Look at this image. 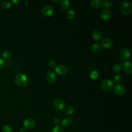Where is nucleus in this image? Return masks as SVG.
I'll use <instances>...</instances> for the list:
<instances>
[{
    "label": "nucleus",
    "mask_w": 132,
    "mask_h": 132,
    "mask_svg": "<svg viewBox=\"0 0 132 132\" xmlns=\"http://www.w3.org/2000/svg\"><path fill=\"white\" fill-rule=\"evenodd\" d=\"M15 83L20 87L26 86L28 82V79L27 76L23 73L18 74L14 78Z\"/></svg>",
    "instance_id": "1"
},
{
    "label": "nucleus",
    "mask_w": 132,
    "mask_h": 132,
    "mask_svg": "<svg viewBox=\"0 0 132 132\" xmlns=\"http://www.w3.org/2000/svg\"><path fill=\"white\" fill-rule=\"evenodd\" d=\"M120 10L123 14H129L132 11V5L128 1H123L120 5Z\"/></svg>",
    "instance_id": "2"
},
{
    "label": "nucleus",
    "mask_w": 132,
    "mask_h": 132,
    "mask_svg": "<svg viewBox=\"0 0 132 132\" xmlns=\"http://www.w3.org/2000/svg\"><path fill=\"white\" fill-rule=\"evenodd\" d=\"M101 87L103 90L109 91L113 87V81L110 79H105L102 81Z\"/></svg>",
    "instance_id": "3"
},
{
    "label": "nucleus",
    "mask_w": 132,
    "mask_h": 132,
    "mask_svg": "<svg viewBox=\"0 0 132 132\" xmlns=\"http://www.w3.org/2000/svg\"><path fill=\"white\" fill-rule=\"evenodd\" d=\"M101 45L105 49H110L113 45V41L108 38H103L101 41Z\"/></svg>",
    "instance_id": "4"
},
{
    "label": "nucleus",
    "mask_w": 132,
    "mask_h": 132,
    "mask_svg": "<svg viewBox=\"0 0 132 132\" xmlns=\"http://www.w3.org/2000/svg\"><path fill=\"white\" fill-rule=\"evenodd\" d=\"M53 106L57 110L60 111L64 108L65 106V103L64 101L61 99L57 98L54 101Z\"/></svg>",
    "instance_id": "5"
},
{
    "label": "nucleus",
    "mask_w": 132,
    "mask_h": 132,
    "mask_svg": "<svg viewBox=\"0 0 132 132\" xmlns=\"http://www.w3.org/2000/svg\"><path fill=\"white\" fill-rule=\"evenodd\" d=\"M41 11H42V14L44 15L48 16H50L53 14L54 9V8L52 6L47 5L44 6L42 8Z\"/></svg>",
    "instance_id": "6"
},
{
    "label": "nucleus",
    "mask_w": 132,
    "mask_h": 132,
    "mask_svg": "<svg viewBox=\"0 0 132 132\" xmlns=\"http://www.w3.org/2000/svg\"><path fill=\"white\" fill-rule=\"evenodd\" d=\"M55 71L59 75H64L68 72L67 67L64 64H59L55 68Z\"/></svg>",
    "instance_id": "7"
},
{
    "label": "nucleus",
    "mask_w": 132,
    "mask_h": 132,
    "mask_svg": "<svg viewBox=\"0 0 132 132\" xmlns=\"http://www.w3.org/2000/svg\"><path fill=\"white\" fill-rule=\"evenodd\" d=\"M113 92L118 95H122L125 93V88L124 87L120 84H117L113 87Z\"/></svg>",
    "instance_id": "8"
},
{
    "label": "nucleus",
    "mask_w": 132,
    "mask_h": 132,
    "mask_svg": "<svg viewBox=\"0 0 132 132\" xmlns=\"http://www.w3.org/2000/svg\"><path fill=\"white\" fill-rule=\"evenodd\" d=\"M130 51L127 48H122L119 53L120 58L123 60H126L130 57Z\"/></svg>",
    "instance_id": "9"
},
{
    "label": "nucleus",
    "mask_w": 132,
    "mask_h": 132,
    "mask_svg": "<svg viewBox=\"0 0 132 132\" xmlns=\"http://www.w3.org/2000/svg\"><path fill=\"white\" fill-rule=\"evenodd\" d=\"M23 125L26 129H31L35 125V121L32 118H27L24 121Z\"/></svg>",
    "instance_id": "10"
},
{
    "label": "nucleus",
    "mask_w": 132,
    "mask_h": 132,
    "mask_svg": "<svg viewBox=\"0 0 132 132\" xmlns=\"http://www.w3.org/2000/svg\"><path fill=\"white\" fill-rule=\"evenodd\" d=\"M112 15L111 11L108 9H104L101 12L100 16L102 19L104 20H107L111 18Z\"/></svg>",
    "instance_id": "11"
},
{
    "label": "nucleus",
    "mask_w": 132,
    "mask_h": 132,
    "mask_svg": "<svg viewBox=\"0 0 132 132\" xmlns=\"http://www.w3.org/2000/svg\"><path fill=\"white\" fill-rule=\"evenodd\" d=\"M123 68L124 72L127 74H130L132 73V63L130 61L125 62L123 64Z\"/></svg>",
    "instance_id": "12"
},
{
    "label": "nucleus",
    "mask_w": 132,
    "mask_h": 132,
    "mask_svg": "<svg viewBox=\"0 0 132 132\" xmlns=\"http://www.w3.org/2000/svg\"><path fill=\"white\" fill-rule=\"evenodd\" d=\"M56 79V75L53 71H50L46 75V79L50 83H53Z\"/></svg>",
    "instance_id": "13"
},
{
    "label": "nucleus",
    "mask_w": 132,
    "mask_h": 132,
    "mask_svg": "<svg viewBox=\"0 0 132 132\" xmlns=\"http://www.w3.org/2000/svg\"><path fill=\"white\" fill-rule=\"evenodd\" d=\"M103 1L102 0H92L90 2L91 6L94 9H98L103 6Z\"/></svg>",
    "instance_id": "14"
},
{
    "label": "nucleus",
    "mask_w": 132,
    "mask_h": 132,
    "mask_svg": "<svg viewBox=\"0 0 132 132\" xmlns=\"http://www.w3.org/2000/svg\"><path fill=\"white\" fill-rule=\"evenodd\" d=\"M92 36L94 40L95 41H99L102 38V33L100 30L95 29L93 31Z\"/></svg>",
    "instance_id": "15"
},
{
    "label": "nucleus",
    "mask_w": 132,
    "mask_h": 132,
    "mask_svg": "<svg viewBox=\"0 0 132 132\" xmlns=\"http://www.w3.org/2000/svg\"><path fill=\"white\" fill-rule=\"evenodd\" d=\"M72 119L70 117H66L63 119L61 124L64 127H68L72 123Z\"/></svg>",
    "instance_id": "16"
},
{
    "label": "nucleus",
    "mask_w": 132,
    "mask_h": 132,
    "mask_svg": "<svg viewBox=\"0 0 132 132\" xmlns=\"http://www.w3.org/2000/svg\"><path fill=\"white\" fill-rule=\"evenodd\" d=\"M70 6V2L68 0H61L60 1V7L63 10H68Z\"/></svg>",
    "instance_id": "17"
},
{
    "label": "nucleus",
    "mask_w": 132,
    "mask_h": 132,
    "mask_svg": "<svg viewBox=\"0 0 132 132\" xmlns=\"http://www.w3.org/2000/svg\"><path fill=\"white\" fill-rule=\"evenodd\" d=\"M74 112V108L71 106L66 107L64 109V113L67 115H71Z\"/></svg>",
    "instance_id": "18"
},
{
    "label": "nucleus",
    "mask_w": 132,
    "mask_h": 132,
    "mask_svg": "<svg viewBox=\"0 0 132 132\" xmlns=\"http://www.w3.org/2000/svg\"><path fill=\"white\" fill-rule=\"evenodd\" d=\"M11 4L8 1H3L1 4V7L4 9H8L11 8Z\"/></svg>",
    "instance_id": "19"
},
{
    "label": "nucleus",
    "mask_w": 132,
    "mask_h": 132,
    "mask_svg": "<svg viewBox=\"0 0 132 132\" xmlns=\"http://www.w3.org/2000/svg\"><path fill=\"white\" fill-rule=\"evenodd\" d=\"M11 56H12L11 53L8 51H5L3 53H2V57L4 59H6V60H8V59H10L11 57Z\"/></svg>",
    "instance_id": "20"
},
{
    "label": "nucleus",
    "mask_w": 132,
    "mask_h": 132,
    "mask_svg": "<svg viewBox=\"0 0 132 132\" xmlns=\"http://www.w3.org/2000/svg\"><path fill=\"white\" fill-rule=\"evenodd\" d=\"M112 71L114 73H119L121 71L122 67L119 63H116L112 67Z\"/></svg>",
    "instance_id": "21"
},
{
    "label": "nucleus",
    "mask_w": 132,
    "mask_h": 132,
    "mask_svg": "<svg viewBox=\"0 0 132 132\" xmlns=\"http://www.w3.org/2000/svg\"><path fill=\"white\" fill-rule=\"evenodd\" d=\"M91 50L93 52H98L100 49H101V46L98 43H94L93 44L91 47Z\"/></svg>",
    "instance_id": "22"
},
{
    "label": "nucleus",
    "mask_w": 132,
    "mask_h": 132,
    "mask_svg": "<svg viewBox=\"0 0 132 132\" xmlns=\"http://www.w3.org/2000/svg\"><path fill=\"white\" fill-rule=\"evenodd\" d=\"M122 80V77L120 75H116L113 77V81L117 84H119Z\"/></svg>",
    "instance_id": "23"
},
{
    "label": "nucleus",
    "mask_w": 132,
    "mask_h": 132,
    "mask_svg": "<svg viewBox=\"0 0 132 132\" xmlns=\"http://www.w3.org/2000/svg\"><path fill=\"white\" fill-rule=\"evenodd\" d=\"M103 5L106 8H110L112 6V2L110 0H105L103 1Z\"/></svg>",
    "instance_id": "24"
},
{
    "label": "nucleus",
    "mask_w": 132,
    "mask_h": 132,
    "mask_svg": "<svg viewBox=\"0 0 132 132\" xmlns=\"http://www.w3.org/2000/svg\"><path fill=\"white\" fill-rule=\"evenodd\" d=\"M75 12L73 10H70L67 12V16L68 17V18L70 19H73L75 17Z\"/></svg>",
    "instance_id": "25"
},
{
    "label": "nucleus",
    "mask_w": 132,
    "mask_h": 132,
    "mask_svg": "<svg viewBox=\"0 0 132 132\" xmlns=\"http://www.w3.org/2000/svg\"><path fill=\"white\" fill-rule=\"evenodd\" d=\"M98 77V72L97 71L94 70L91 72L90 77L92 79H96Z\"/></svg>",
    "instance_id": "26"
},
{
    "label": "nucleus",
    "mask_w": 132,
    "mask_h": 132,
    "mask_svg": "<svg viewBox=\"0 0 132 132\" xmlns=\"http://www.w3.org/2000/svg\"><path fill=\"white\" fill-rule=\"evenodd\" d=\"M3 132H12V128L9 125H5L2 127Z\"/></svg>",
    "instance_id": "27"
},
{
    "label": "nucleus",
    "mask_w": 132,
    "mask_h": 132,
    "mask_svg": "<svg viewBox=\"0 0 132 132\" xmlns=\"http://www.w3.org/2000/svg\"><path fill=\"white\" fill-rule=\"evenodd\" d=\"M52 132H64V129L61 126L57 125L53 128Z\"/></svg>",
    "instance_id": "28"
},
{
    "label": "nucleus",
    "mask_w": 132,
    "mask_h": 132,
    "mask_svg": "<svg viewBox=\"0 0 132 132\" xmlns=\"http://www.w3.org/2000/svg\"><path fill=\"white\" fill-rule=\"evenodd\" d=\"M48 66L51 68H54L56 67V62L54 61H53V60H51V61H50L48 62Z\"/></svg>",
    "instance_id": "29"
},
{
    "label": "nucleus",
    "mask_w": 132,
    "mask_h": 132,
    "mask_svg": "<svg viewBox=\"0 0 132 132\" xmlns=\"http://www.w3.org/2000/svg\"><path fill=\"white\" fill-rule=\"evenodd\" d=\"M53 122H54V123L56 126L59 125V124H60V123H61V120H60V119L59 118L56 117V118H55L54 119Z\"/></svg>",
    "instance_id": "30"
},
{
    "label": "nucleus",
    "mask_w": 132,
    "mask_h": 132,
    "mask_svg": "<svg viewBox=\"0 0 132 132\" xmlns=\"http://www.w3.org/2000/svg\"><path fill=\"white\" fill-rule=\"evenodd\" d=\"M4 65H5V62L4 60L2 58H0V70L4 67Z\"/></svg>",
    "instance_id": "31"
},
{
    "label": "nucleus",
    "mask_w": 132,
    "mask_h": 132,
    "mask_svg": "<svg viewBox=\"0 0 132 132\" xmlns=\"http://www.w3.org/2000/svg\"><path fill=\"white\" fill-rule=\"evenodd\" d=\"M19 132H26V129L24 127L21 128L19 130Z\"/></svg>",
    "instance_id": "32"
},
{
    "label": "nucleus",
    "mask_w": 132,
    "mask_h": 132,
    "mask_svg": "<svg viewBox=\"0 0 132 132\" xmlns=\"http://www.w3.org/2000/svg\"><path fill=\"white\" fill-rule=\"evenodd\" d=\"M11 2L14 3V4H17L18 3L20 2V1H18V0H14V1H11Z\"/></svg>",
    "instance_id": "33"
},
{
    "label": "nucleus",
    "mask_w": 132,
    "mask_h": 132,
    "mask_svg": "<svg viewBox=\"0 0 132 132\" xmlns=\"http://www.w3.org/2000/svg\"><path fill=\"white\" fill-rule=\"evenodd\" d=\"M52 2H55V3H56V2H59V0H56V1H55V0H53V1H52Z\"/></svg>",
    "instance_id": "34"
},
{
    "label": "nucleus",
    "mask_w": 132,
    "mask_h": 132,
    "mask_svg": "<svg viewBox=\"0 0 132 132\" xmlns=\"http://www.w3.org/2000/svg\"><path fill=\"white\" fill-rule=\"evenodd\" d=\"M113 132H117V131H113Z\"/></svg>",
    "instance_id": "35"
},
{
    "label": "nucleus",
    "mask_w": 132,
    "mask_h": 132,
    "mask_svg": "<svg viewBox=\"0 0 132 132\" xmlns=\"http://www.w3.org/2000/svg\"><path fill=\"white\" fill-rule=\"evenodd\" d=\"M0 23H1V22H0Z\"/></svg>",
    "instance_id": "36"
}]
</instances>
